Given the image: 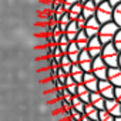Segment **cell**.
Segmentation results:
<instances>
[{"mask_svg": "<svg viewBox=\"0 0 121 121\" xmlns=\"http://www.w3.org/2000/svg\"><path fill=\"white\" fill-rule=\"evenodd\" d=\"M84 114L88 115V117H90L91 120H94V121L100 120V110H98L97 107H94L91 103H87V104H86V111H84Z\"/></svg>", "mask_w": 121, "mask_h": 121, "instance_id": "16", "label": "cell"}, {"mask_svg": "<svg viewBox=\"0 0 121 121\" xmlns=\"http://www.w3.org/2000/svg\"><path fill=\"white\" fill-rule=\"evenodd\" d=\"M103 48H104V44L101 43V40H100V37H98V36H94V37H91V39H90L87 50H88V53L91 54V57H93V58H95V57L101 56Z\"/></svg>", "mask_w": 121, "mask_h": 121, "instance_id": "5", "label": "cell"}, {"mask_svg": "<svg viewBox=\"0 0 121 121\" xmlns=\"http://www.w3.org/2000/svg\"><path fill=\"white\" fill-rule=\"evenodd\" d=\"M105 97L100 93V91H91V95H90V103L97 107L98 110H103L105 108Z\"/></svg>", "mask_w": 121, "mask_h": 121, "instance_id": "12", "label": "cell"}, {"mask_svg": "<svg viewBox=\"0 0 121 121\" xmlns=\"http://www.w3.org/2000/svg\"><path fill=\"white\" fill-rule=\"evenodd\" d=\"M93 57L88 53V50H81L80 53V58H78V64L81 66V69L84 71H91L93 70Z\"/></svg>", "mask_w": 121, "mask_h": 121, "instance_id": "9", "label": "cell"}, {"mask_svg": "<svg viewBox=\"0 0 121 121\" xmlns=\"http://www.w3.org/2000/svg\"><path fill=\"white\" fill-rule=\"evenodd\" d=\"M101 57L104 58V61L110 67H117L118 66V60H120V51L117 50L114 43H108V44H104Z\"/></svg>", "mask_w": 121, "mask_h": 121, "instance_id": "2", "label": "cell"}, {"mask_svg": "<svg viewBox=\"0 0 121 121\" xmlns=\"http://www.w3.org/2000/svg\"><path fill=\"white\" fill-rule=\"evenodd\" d=\"M86 104L87 103H84L77 94L76 95H73V100H71V105H73V108H76L78 112H81V114H84V111H86Z\"/></svg>", "mask_w": 121, "mask_h": 121, "instance_id": "18", "label": "cell"}, {"mask_svg": "<svg viewBox=\"0 0 121 121\" xmlns=\"http://www.w3.org/2000/svg\"><path fill=\"white\" fill-rule=\"evenodd\" d=\"M81 13H83V3H76V4H73L71 9H70V12H69L71 20H77Z\"/></svg>", "mask_w": 121, "mask_h": 121, "instance_id": "19", "label": "cell"}, {"mask_svg": "<svg viewBox=\"0 0 121 121\" xmlns=\"http://www.w3.org/2000/svg\"><path fill=\"white\" fill-rule=\"evenodd\" d=\"M88 41H90V37H88V34L86 33V30H84V29L80 30L78 34H77V39H76V43H77L78 48H80V50H87Z\"/></svg>", "mask_w": 121, "mask_h": 121, "instance_id": "14", "label": "cell"}, {"mask_svg": "<svg viewBox=\"0 0 121 121\" xmlns=\"http://www.w3.org/2000/svg\"><path fill=\"white\" fill-rule=\"evenodd\" d=\"M76 22H77V24H78V29H80V30H83V29L86 27V23H87V19H86V17H84L83 14H80V16H78V19H77Z\"/></svg>", "mask_w": 121, "mask_h": 121, "instance_id": "25", "label": "cell"}, {"mask_svg": "<svg viewBox=\"0 0 121 121\" xmlns=\"http://www.w3.org/2000/svg\"><path fill=\"white\" fill-rule=\"evenodd\" d=\"M64 2H67V3H70V4L73 6V4H76V3H81V0H64Z\"/></svg>", "mask_w": 121, "mask_h": 121, "instance_id": "29", "label": "cell"}, {"mask_svg": "<svg viewBox=\"0 0 121 121\" xmlns=\"http://www.w3.org/2000/svg\"><path fill=\"white\" fill-rule=\"evenodd\" d=\"M112 22H115V23L121 27V3L114 7V12H112Z\"/></svg>", "mask_w": 121, "mask_h": 121, "instance_id": "21", "label": "cell"}, {"mask_svg": "<svg viewBox=\"0 0 121 121\" xmlns=\"http://www.w3.org/2000/svg\"><path fill=\"white\" fill-rule=\"evenodd\" d=\"M98 83H100V78H98L93 71H86V73H84L83 84H84L90 91H98Z\"/></svg>", "mask_w": 121, "mask_h": 121, "instance_id": "8", "label": "cell"}, {"mask_svg": "<svg viewBox=\"0 0 121 121\" xmlns=\"http://www.w3.org/2000/svg\"><path fill=\"white\" fill-rule=\"evenodd\" d=\"M95 12H97V3L94 0H88V2L83 3V16L86 19H90L93 16H95Z\"/></svg>", "mask_w": 121, "mask_h": 121, "instance_id": "13", "label": "cell"}, {"mask_svg": "<svg viewBox=\"0 0 121 121\" xmlns=\"http://www.w3.org/2000/svg\"><path fill=\"white\" fill-rule=\"evenodd\" d=\"M118 66L121 67V51H120V60H118Z\"/></svg>", "mask_w": 121, "mask_h": 121, "instance_id": "31", "label": "cell"}, {"mask_svg": "<svg viewBox=\"0 0 121 121\" xmlns=\"http://www.w3.org/2000/svg\"><path fill=\"white\" fill-rule=\"evenodd\" d=\"M115 121H121V115L120 117H115Z\"/></svg>", "mask_w": 121, "mask_h": 121, "instance_id": "32", "label": "cell"}, {"mask_svg": "<svg viewBox=\"0 0 121 121\" xmlns=\"http://www.w3.org/2000/svg\"><path fill=\"white\" fill-rule=\"evenodd\" d=\"M97 121H100V120H97Z\"/></svg>", "mask_w": 121, "mask_h": 121, "instance_id": "34", "label": "cell"}, {"mask_svg": "<svg viewBox=\"0 0 121 121\" xmlns=\"http://www.w3.org/2000/svg\"><path fill=\"white\" fill-rule=\"evenodd\" d=\"M80 53H81V50H78V51H71V53H67V54H69V57H70V60H71L73 63H78Z\"/></svg>", "mask_w": 121, "mask_h": 121, "instance_id": "24", "label": "cell"}, {"mask_svg": "<svg viewBox=\"0 0 121 121\" xmlns=\"http://www.w3.org/2000/svg\"><path fill=\"white\" fill-rule=\"evenodd\" d=\"M71 66H73V61L70 60L69 54H67V53L63 54V57H61V63H60V67H61L67 74H70V71H71Z\"/></svg>", "mask_w": 121, "mask_h": 121, "instance_id": "20", "label": "cell"}, {"mask_svg": "<svg viewBox=\"0 0 121 121\" xmlns=\"http://www.w3.org/2000/svg\"><path fill=\"white\" fill-rule=\"evenodd\" d=\"M63 7H64V10H66V12H70L71 4H70V3H67V2H63Z\"/></svg>", "mask_w": 121, "mask_h": 121, "instance_id": "27", "label": "cell"}, {"mask_svg": "<svg viewBox=\"0 0 121 121\" xmlns=\"http://www.w3.org/2000/svg\"><path fill=\"white\" fill-rule=\"evenodd\" d=\"M108 69H110V66L104 61V58H103L101 56H98V57H95V58L93 60V70H91V71H93L100 80H105V78H107Z\"/></svg>", "mask_w": 121, "mask_h": 121, "instance_id": "4", "label": "cell"}, {"mask_svg": "<svg viewBox=\"0 0 121 121\" xmlns=\"http://www.w3.org/2000/svg\"><path fill=\"white\" fill-rule=\"evenodd\" d=\"M108 2H110V4H111L112 7H115L117 4H120V3H121V0H108Z\"/></svg>", "mask_w": 121, "mask_h": 121, "instance_id": "28", "label": "cell"}, {"mask_svg": "<svg viewBox=\"0 0 121 121\" xmlns=\"http://www.w3.org/2000/svg\"><path fill=\"white\" fill-rule=\"evenodd\" d=\"M101 26H103V24L98 22V19H97L95 16H93V17L87 19V23H86L84 30H86V33L88 34V37L91 39V37H94V36H98Z\"/></svg>", "mask_w": 121, "mask_h": 121, "instance_id": "6", "label": "cell"}, {"mask_svg": "<svg viewBox=\"0 0 121 121\" xmlns=\"http://www.w3.org/2000/svg\"><path fill=\"white\" fill-rule=\"evenodd\" d=\"M86 2H88V0H81V3H86Z\"/></svg>", "mask_w": 121, "mask_h": 121, "instance_id": "33", "label": "cell"}, {"mask_svg": "<svg viewBox=\"0 0 121 121\" xmlns=\"http://www.w3.org/2000/svg\"><path fill=\"white\" fill-rule=\"evenodd\" d=\"M120 103H121V86L120 87H115V95H114Z\"/></svg>", "mask_w": 121, "mask_h": 121, "instance_id": "26", "label": "cell"}, {"mask_svg": "<svg viewBox=\"0 0 121 121\" xmlns=\"http://www.w3.org/2000/svg\"><path fill=\"white\" fill-rule=\"evenodd\" d=\"M98 91L105 98H114V95H115V86L108 78L100 80V83H98Z\"/></svg>", "mask_w": 121, "mask_h": 121, "instance_id": "7", "label": "cell"}, {"mask_svg": "<svg viewBox=\"0 0 121 121\" xmlns=\"http://www.w3.org/2000/svg\"><path fill=\"white\" fill-rule=\"evenodd\" d=\"M94 2H95L97 4H100V3H103V2H105V0H94Z\"/></svg>", "mask_w": 121, "mask_h": 121, "instance_id": "30", "label": "cell"}, {"mask_svg": "<svg viewBox=\"0 0 121 121\" xmlns=\"http://www.w3.org/2000/svg\"><path fill=\"white\" fill-rule=\"evenodd\" d=\"M112 12H114V7L110 4L108 0L105 2L97 4V12H95V17L98 19V22L101 24H105L108 22H112Z\"/></svg>", "mask_w": 121, "mask_h": 121, "instance_id": "3", "label": "cell"}, {"mask_svg": "<svg viewBox=\"0 0 121 121\" xmlns=\"http://www.w3.org/2000/svg\"><path fill=\"white\" fill-rule=\"evenodd\" d=\"M105 110L108 112H111L114 117H120L121 115V103L114 97V98H107L105 100Z\"/></svg>", "mask_w": 121, "mask_h": 121, "instance_id": "10", "label": "cell"}, {"mask_svg": "<svg viewBox=\"0 0 121 121\" xmlns=\"http://www.w3.org/2000/svg\"><path fill=\"white\" fill-rule=\"evenodd\" d=\"M120 29H121V27H120L115 22H108V23L103 24L101 29H100V33H98V37H100L101 43H103V44L112 43V40H114V37H115V34H117V31H118Z\"/></svg>", "mask_w": 121, "mask_h": 121, "instance_id": "1", "label": "cell"}, {"mask_svg": "<svg viewBox=\"0 0 121 121\" xmlns=\"http://www.w3.org/2000/svg\"><path fill=\"white\" fill-rule=\"evenodd\" d=\"M107 78H108L115 87H120V86H121V67H120V66H117V67H110V69H108Z\"/></svg>", "mask_w": 121, "mask_h": 121, "instance_id": "11", "label": "cell"}, {"mask_svg": "<svg viewBox=\"0 0 121 121\" xmlns=\"http://www.w3.org/2000/svg\"><path fill=\"white\" fill-rule=\"evenodd\" d=\"M84 70L81 69V66L78 64V63H73V66H71V71H70V74L73 76V78L80 84V83H83V78H84Z\"/></svg>", "mask_w": 121, "mask_h": 121, "instance_id": "15", "label": "cell"}, {"mask_svg": "<svg viewBox=\"0 0 121 121\" xmlns=\"http://www.w3.org/2000/svg\"><path fill=\"white\" fill-rule=\"evenodd\" d=\"M112 43H114V46L117 47V50H118V51H121V29L117 31V34H115V37H114Z\"/></svg>", "mask_w": 121, "mask_h": 121, "instance_id": "23", "label": "cell"}, {"mask_svg": "<svg viewBox=\"0 0 121 121\" xmlns=\"http://www.w3.org/2000/svg\"><path fill=\"white\" fill-rule=\"evenodd\" d=\"M77 95L84 101V103H90V95H91V91L83 84V83H80L78 84V87H77Z\"/></svg>", "mask_w": 121, "mask_h": 121, "instance_id": "17", "label": "cell"}, {"mask_svg": "<svg viewBox=\"0 0 121 121\" xmlns=\"http://www.w3.org/2000/svg\"><path fill=\"white\" fill-rule=\"evenodd\" d=\"M100 121H115V117L111 112H108L105 108H103L100 110Z\"/></svg>", "mask_w": 121, "mask_h": 121, "instance_id": "22", "label": "cell"}]
</instances>
